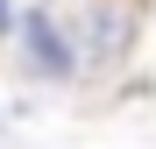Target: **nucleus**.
<instances>
[{
  "mask_svg": "<svg viewBox=\"0 0 156 149\" xmlns=\"http://www.w3.org/2000/svg\"><path fill=\"white\" fill-rule=\"evenodd\" d=\"M149 14H156V0H78V14H64L71 43H78V71L85 78L128 71L142 36H149Z\"/></svg>",
  "mask_w": 156,
  "mask_h": 149,
  "instance_id": "f257e3e1",
  "label": "nucleus"
},
{
  "mask_svg": "<svg viewBox=\"0 0 156 149\" xmlns=\"http://www.w3.org/2000/svg\"><path fill=\"white\" fill-rule=\"evenodd\" d=\"M7 57L29 85L43 92H64V85H85V71H78V43H71V21L64 7H21L14 36H7Z\"/></svg>",
  "mask_w": 156,
  "mask_h": 149,
  "instance_id": "f03ea898",
  "label": "nucleus"
},
{
  "mask_svg": "<svg viewBox=\"0 0 156 149\" xmlns=\"http://www.w3.org/2000/svg\"><path fill=\"white\" fill-rule=\"evenodd\" d=\"M21 7H29V0H0V50H7V36H14V21H21Z\"/></svg>",
  "mask_w": 156,
  "mask_h": 149,
  "instance_id": "7ed1b4c3",
  "label": "nucleus"
},
{
  "mask_svg": "<svg viewBox=\"0 0 156 149\" xmlns=\"http://www.w3.org/2000/svg\"><path fill=\"white\" fill-rule=\"evenodd\" d=\"M29 7H64V0H29Z\"/></svg>",
  "mask_w": 156,
  "mask_h": 149,
  "instance_id": "20e7f679",
  "label": "nucleus"
}]
</instances>
